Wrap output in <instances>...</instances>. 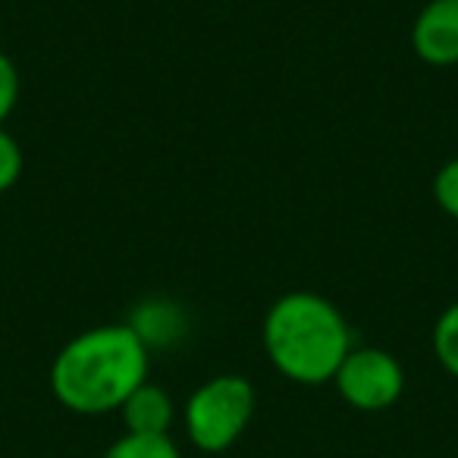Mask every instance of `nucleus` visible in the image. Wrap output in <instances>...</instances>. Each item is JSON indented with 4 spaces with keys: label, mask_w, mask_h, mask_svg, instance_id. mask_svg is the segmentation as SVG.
<instances>
[{
    "label": "nucleus",
    "mask_w": 458,
    "mask_h": 458,
    "mask_svg": "<svg viewBox=\"0 0 458 458\" xmlns=\"http://www.w3.org/2000/svg\"><path fill=\"white\" fill-rule=\"evenodd\" d=\"M101 458H182L173 437H141V433H123L107 445Z\"/></svg>",
    "instance_id": "obj_7"
},
{
    "label": "nucleus",
    "mask_w": 458,
    "mask_h": 458,
    "mask_svg": "<svg viewBox=\"0 0 458 458\" xmlns=\"http://www.w3.org/2000/svg\"><path fill=\"white\" fill-rule=\"evenodd\" d=\"M16 101H20V70L7 54L0 51V126L10 120Z\"/></svg>",
    "instance_id": "obj_11"
},
{
    "label": "nucleus",
    "mask_w": 458,
    "mask_h": 458,
    "mask_svg": "<svg viewBox=\"0 0 458 458\" xmlns=\"http://www.w3.org/2000/svg\"><path fill=\"white\" fill-rule=\"evenodd\" d=\"M120 418L126 424V433H141V437H170L173 420H176V405L173 395L164 386L145 380L120 408Z\"/></svg>",
    "instance_id": "obj_6"
},
{
    "label": "nucleus",
    "mask_w": 458,
    "mask_h": 458,
    "mask_svg": "<svg viewBox=\"0 0 458 458\" xmlns=\"http://www.w3.org/2000/svg\"><path fill=\"white\" fill-rule=\"evenodd\" d=\"M258 411V393L249 377L216 374L191 389L182 408V427L198 452H226L251 427Z\"/></svg>",
    "instance_id": "obj_3"
},
{
    "label": "nucleus",
    "mask_w": 458,
    "mask_h": 458,
    "mask_svg": "<svg viewBox=\"0 0 458 458\" xmlns=\"http://www.w3.org/2000/svg\"><path fill=\"white\" fill-rule=\"evenodd\" d=\"M151 349L132 324H101L82 330L51 364V393L66 411L98 418L120 411L148 380Z\"/></svg>",
    "instance_id": "obj_1"
},
{
    "label": "nucleus",
    "mask_w": 458,
    "mask_h": 458,
    "mask_svg": "<svg viewBox=\"0 0 458 458\" xmlns=\"http://www.w3.org/2000/svg\"><path fill=\"white\" fill-rule=\"evenodd\" d=\"M22 166H26V154H22L20 141L0 126V195L20 182Z\"/></svg>",
    "instance_id": "obj_9"
},
{
    "label": "nucleus",
    "mask_w": 458,
    "mask_h": 458,
    "mask_svg": "<svg viewBox=\"0 0 458 458\" xmlns=\"http://www.w3.org/2000/svg\"><path fill=\"white\" fill-rule=\"evenodd\" d=\"M411 47L427 66L458 64V0H430L411 26Z\"/></svg>",
    "instance_id": "obj_5"
},
{
    "label": "nucleus",
    "mask_w": 458,
    "mask_h": 458,
    "mask_svg": "<svg viewBox=\"0 0 458 458\" xmlns=\"http://www.w3.org/2000/svg\"><path fill=\"white\" fill-rule=\"evenodd\" d=\"M333 386L355 411H386L405 393V368L386 349L352 345L333 377Z\"/></svg>",
    "instance_id": "obj_4"
},
{
    "label": "nucleus",
    "mask_w": 458,
    "mask_h": 458,
    "mask_svg": "<svg viewBox=\"0 0 458 458\" xmlns=\"http://www.w3.org/2000/svg\"><path fill=\"white\" fill-rule=\"evenodd\" d=\"M261 339L276 374L301 386L333 383L352 352L349 320L327 295L308 289L280 295L267 308Z\"/></svg>",
    "instance_id": "obj_2"
},
{
    "label": "nucleus",
    "mask_w": 458,
    "mask_h": 458,
    "mask_svg": "<svg viewBox=\"0 0 458 458\" xmlns=\"http://www.w3.org/2000/svg\"><path fill=\"white\" fill-rule=\"evenodd\" d=\"M433 355L439 368L458 380V301H452L433 324Z\"/></svg>",
    "instance_id": "obj_8"
},
{
    "label": "nucleus",
    "mask_w": 458,
    "mask_h": 458,
    "mask_svg": "<svg viewBox=\"0 0 458 458\" xmlns=\"http://www.w3.org/2000/svg\"><path fill=\"white\" fill-rule=\"evenodd\" d=\"M433 198H437L439 210L452 220H458V157L445 160L433 176Z\"/></svg>",
    "instance_id": "obj_10"
}]
</instances>
